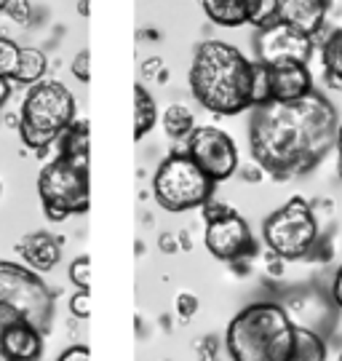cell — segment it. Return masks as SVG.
Instances as JSON below:
<instances>
[{"mask_svg": "<svg viewBox=\"0 0 342 361\" xmlns=\"http://www.w3.org/2000/svg\"><path fill=\"white\" fill-rule=\"evenodd\" d=\"M70 281L78 289H91V259L78 257L70 262Z\"/></svg>", "mask_w": 342, "mask_h": 361, "instance_id": "cell-26", "label": "cell"}, {"mask_svg": "<svg viewBox=\"0 0 342 361\" xmlns=\"http://www.w3.org/2000/svg\"><path fill=\"white\" fill-rule=\"evenodd\" d=\"M337 174L342 177V155H340V161H337Z\"/></svg>", "mask_w": 342, "mask_h": 361, "instance_id": "cell-39", "label": "cell"}, {"mask_svg": "<svg viewBox=\"0 0 342 361\" xmlns=\"http://www.w3.org/2000/svg\"><path fill=\"white\" fill-rule=\"evenodd\" d=\"M193 129H195V116L188 104L174 102L164 110V131L171 140H177V142L188 140Z\"/></svg>", "mask_w": 342, "mask_h": 361, "instance_id": "cell-21", "label": "cell"}, {"mask_svg": "<svg viewBox=\"0 0 342 361\" xmlns=\"http://www.w3.org/2000/svg\"><path fill=\"white\" fill-rule=\"evenodd\" d=\"M78 121V104L73 91L59 80H40L30 86L22 113H19V137L32 150H49L59 142L64 131Z\"/></svg>", "mask_w": 342, "mask_h": 361, "instance_id": "cell-4", "label": "cell"}, {"mask_svg": "<svg viewBox=\"0 0 342 361\" xmlns=\"http://www.w3.org/2000/svg\"><path fill=\"white\" fill-rule=\"evenodd\" d=\"M294 326L279 302H252L230 319L225 348L233 361H289Z\"/></svg>", "mask_w": 342, "mask_h": 361, "instance_id": "cell-3", "label": "cell"}, {"mask_svg": "<svg viewBox=\"0 0 342 361\" xmlns=\"http://www.w3.org/2000/svg\"><path fill=\"white\" fill-rule=\"evenodd\" d=\"M0 350L6 361H38L43 353V332H38L32 324L19 313L8 322L0 337Z\"/></svg>", "mask_w": 342, "mask_h": 361, "instance_id": "cell-12", "label": "cell"}, {"mask_svg": "<svg viewBox=\"0 0 342 361\" xmlns=\"http://www.w3.org/2000/svg\"><path fill=\"white\" fill-rule=\"evenodd\" d=\"M16 252L22 257V265H27L30 271L35 273H46L54 271L62 259V238L51 235V233H30L25 235L19 244H16Z\"/></svg>", "mask_w": 342, "mask_h": 361, "instance_id": "cell-14", "label": "cell"}, {"mask_svg": "<svg viewBox=\"0 0 342 361\" xmlns=\"http://www.w3.org/2000/svg\"><path fill=\"white\" fill-rule=\"evenodd\" d=\"M203 219H206V233L203 244L206 249L222 262H238V259L254 255V235L249 222L228 204H203Z\"/></svg>", "mask_w": 342, "mask_h": 361, "instance_id": "cell-9", "label": "cell"}, {"mask_svg": "<svg viewBox=\"0 0 342 361\" xmlns=\"http://www.w3.org/2000/svg\"><path fill=\"white\" fill-rule=\"evenodd\" d=\"M56 145H59V155H56V158H62V161H67L70 166L80 169V171H89L91 145H89V123H86V121H75V123L59 137Z\"/></svg>", "mask_w": 342, "mask_h": 361, "instance_id": "cell-16", "label": "cell"}, {"mask_svg": "<svg viewBox=\"0 0 342 361\" xmlns=\"http://www.w3.org/2000/svg\"><path fill=\"white\" fill-rule=\"evenodd\" d=\"M6 3H8V0H0V11H3V8H6Z\"/></svg>", "mask_w": 342, "mask_h": 361, "instance_id": "cell-40", "label": "cell"}, {"mask_svg": "<svg viewBox=\"0 0 342 361\" xmlns=\"http://www.w3.org/2000/svg\"><path fill=\"white\" fill-rule=\"evenodd\" d=\"M158 123V104L145 86H134V140H142Z\"/></svg>", "mask_w": 342, "mask_h": 361, "instance_id": "cell-19", "label": "cell"}, {"mask_svg": "<svg viewBox=\"0 0 342 361\" xmlns=\"http://www.w3.org/2000/svg\"><path fill=\"white\" fill-rule=\"evenodd\" d=\"M16 316H19V310L8 308V305H0V337H3V329L8 326V322H11V319H16ZM0 361H6L3 350H0Z\"/></svg>", "mask_w": 342, "mask_h": 361, "instance_id": "cell-33", "label": "cell"}, {"mask_svg": "<svg viewBox=\"0 0 342 361\" xmlns=\"http://www.w3.org/2000/svg\"><path fill=\"white\" fill-rule=\"evenodd\" d=\"M19 51H22V46H19L16 40L0 35V75L6 78V80H11L13 73H16Z\"/></svg>", "mask_w": 342, "mask_h": 361, "instance_id": "cell-25", "label": "cell"}, {"mask_svg": "<svg viewBox=\"0 0 342 361\" xmlns=\"http://www.w3.org/2000/svg\"><path fill=\"white\" fill-rule=\"evenodd\" d=\"M249 102L252 107L273 102V94H270V67L252 59V80H249Z\"/></svg>", "mask_w": 342, "mask_h": 361, "instance_id": "cell-23", "label": "cell"}, {"mask_svg": "<svg viewBox=\"0 0 342 361\" xmlns=\"http://www.w3.org/2000/svg\"><path fill=\"white\" fill-rule=\"evenodd\" d=\"M166 75H169V73H166L164 59H161V56H152V59H147V62H142V78H155V80L164 83Z\"/></svg>", "mask_w": 342, "mask_h": 361, "instance_id": "cell-30", "label": "cell"}, {"mask_svg": "<svg viewBox=\"0 0 342 361\" xmlns=\"http://www.w3.org/2000/svg\"><path fill=\"white\" fill-rule=\"evenodd\" d=\"M0 305L19 310L38 332H51L56 313V292L22 262L0 259Z\"/></svg>", "mask_w": 342, "mask_h": 361, "instance_id": "cell-6", "label": "cell"}, {"mask_svg": "<svg viewBox=\"0 0 342 361\" xmlns=\"http://www.w3.org/2000/svg\"><path fill=\"white\" fill-rule=\"evenodd\" d=\"M279 22V0H252L249 3V16L246 25H252L254 30H262Z\"/></svg>", "mask_w": 342, "mask_h": 361, "instance_id": "cell-24", "label": "cell"}, {"mask_svg": "<svg viewBox=\"0 0 342 361\" xmlns=\"http://www.w3.org/2000/svg\"><path fill=\"white\" fill-rule=\"evenodd\" d=\"M334 147H337V153L342 155V121H340V126H337V140H334Z\"/></svg>", "mask_w": 342, "mask_h": 361, "instance_id": "cell-37", "label": "cell"}, {"mask_svg": "<svg viewBox=\"0 0 342 361\" xmlns=\"http://www.w3.org/2000/svg\"><path fill=\"white\" fill-rule=\"evenodd\" d=\"M78 8H80V13L86 16V13H89V0H80V6H78Z\"/></svg>", "mask_w": 342, "mask_h": 361, "instance_id": "cell-38", "label": "cell"}, {"mask_svg": "<svg viewBox=\"0 0 342 361\" xmlns=\"http://www.w3.org/2000/svg\"><path fill=\"white\" fill-rule=\"evenodd\" d=\"M8 97H11V80H6L0 75V107L8 102Z\"/></svg>", "mask_w": 342, "mask_h": 361, "instance_id": "cell-36", "label": "cell"}, {"mask_svg": "<svg viewBox=\"0 0 342 361\" xmlns=\"http://www.w3.org/2000/svg\"><path fill=\"white\" fill-rule=\"evenodd\" d=\"M326 343L324 337L316 335L313 329L294 326V345L289 361H326Z\"/></svg>", "mask_w": 342, "mask_h": 361, "instance_id": "cell-20", "label": "cell"}, {"mask_svg": "<svg viewBox=\"0 0 342 361\" xmlns=\"http://www.w3.org/2000/svg\"><path fill=\"white\" fill-rule=\"evenodd\" d=\"M313 91V75L307 65H273L270 67V94L273 102H294Z\"/></svg>", "mask_w": 342, "mask_h": 361, "instance_id": "cell-15", "label": "cell"}, {"mask_svg": "<svg viewBox=\"0 0 342 361\" xmlns=\"http://www.w3.org/2000/svg\"><path fill=\"white\" fill-rule=\"evenodd\" d=\"M38 195L51 222H62L73 214H83L91 207L89 171H80L62 158H54L40 169Z\"/></svg>", "mask_w": 342, "mask_h": 361, "instance_id": "cell-8", "label": "cell"}, {"mask_svg": "<svg viewBox=\"0 0 342 361\" xmlns=\"http://www.w3.org/2000/svg\"><path fill=\"white\" fill-rule=\"evenodd\" d=\"M252 59L225 40H203L190 67L193 97L214 116H238L249 102Z\"/></svg>", "mask_w": 342, "mask_h": 361, "instance_id": "cell-2", "label": "cell"}, {"mask_svg": "<svg viewBox=\"0 0 342 361\" xmlns=\"http://www.w3.org/2000/svg\"><path fill=\"white\" fill-rule=\"evenodd\" d=\"M158 244H161V249L169 252V255H171V252H177V238H174V235H169V233L161 235V241H158Z\"/></svg>", "mask_w": 342, "mask_h": 361, "instance_id": "cell-35", "label": "cell"}, {"mask_svg": "<svg viewBox=\"0 0 342 361\" xmlns=\"http://www.w3.org/2000/svg\"><path fill=\"white\" fill-rule=\"evenodd\" d=\"M329 3L331 0H279V22L316 40L326 25Z\"/></svg>", "mask_w": 342, "mask_h": 361, "instance_id": "cell-13", "label": "cell"}, {"mask_svg": "<svg viewBox=\"0 0 342 361\" xmlns=\"http://www.w3.org/2000/svg\"><path fill=\"white\" fill-rule=\"evenodd\" d=\"M56 361H91V350L86 345H73L67 348Z\"/></svg>", "mask_w": 342, "mask_h": 361, "instance_id": "cell-32", "label": "cell"}, {"mask_svg": "<svg viewBox=\"0 0 342 361\" xmlns=\"http://www.w3.org/2000/svg\"><path fill=\"white\" fill-rule=\"evenodd\" d=\"M316 51V40L297 32L294 27L276 22L254 32V54L257 62L273 65H310V56Z\"/></svg>", "mask_w": 342, "mask_h": 361, "instance_id": "cell-11", "label": "cell"}, {"mask_svg": "<svg viewBox=\"0 0 342 361\" xmlns=\"http://www.w3.org/2000/svg\"><path fill=\"white\" fill-rule=\"evenodd\" d=\"M70 313L75 319H89L91 316V292L89 289H80L70 297Z\"/></svg>", "mask_w": 342, "mask_h": 361, "instance_id": "cell-28", "label": "cell"}, {"mask_svg": "<svg viewBox=\"0 0 342 361\" xmlns=\"http://www.w3.org/2000/svg\"><path fill=\"white\" fill-rule=\"evenodd\" d=\"M331 302L342 310V265L334 273V281H331Z\"/></svg>", "mask_w": 342, "mask_h": 361, "instance_id": "cell-34", "label": "cell"}, {"mask_svg": "<svg viewBox=\"0 0 342 361\" xmlns=\"http://www.w3.org/2000/svg\"><path fill=\"white\" fill-rule=\"evenodd\" d=\"M262 238L281 262L305 259L318 241V222L303 195L289 198L262 222Z\"/></svg>", "mask_w": 342, "mask_h": 361, "instance_id": "cell-7", "label": "cell"}, {"mask_svg": "<svg viewBox=\"0 0 342 361\" xmlns=\"http://www.w3.org/2000/svg\"><path fill=\"white\" fill-rule=\"evenodd\" d=\"M340 361H342V353H340Z\"/></svg>", "mask_w": 342, "mask_h": 361, "instance_id": "cell-41", "label": "cell"}, {"mask_svg": "<svg viewBox=\"0 0 342 361\" xmlns=\"http://www.w3.org/2000/svg\"><path fill=\"white\" fill-rule=\"evenodd\" d=\"M340 116L329 97L310 91L294 102L252 107L249 150L254 164L273 180L303 177L326 158L337 140Z\"/></svg>", "mask_w": 342, "mask_h": 361, "instance_id": "cell-1", "label": "cell"}, {"mask_svg": "<svg viewBox=\"0 0 342 361\" xmlns=\"http://www.w3.org/2000/svg\"><path fill=\"white\" fill-rule=\"evenodd\" d=\"M252 0H201L203 13L219 27H241L249 16Z\"/></svg>", "mask_w": 342, "mask_h": 361, "instance_id": "cell-17", "label": "cell"}, {"mask_svg": "<svg viewBox=\"0 0 342 361\" xmlns=\"http://www.w3.org/2000/svg\"><path fill=\"white\" fill-rule=\"evenodd\" d=\"M177 150L188 155L214 185L230 180L238 171V147L228 131L216 126H195Z\"/></svg>", "mask_w": 342, "mask_h": 361, "instance_id": "cell-10", "label": "cell"}, {"mask_svg": "<svg viewBox=\"0 0 342 361\" xmlns=\"http://www.w3.org/2000/svg\"><path fill=\"white\" fill-rule=\"evenodd\" d=\"M73 75L80 80V83H89L91 78V54L89 51H80L73 59Z\"/></svg>", "mask_w": 342, "mask_h": 361, "instance_id": "cell-29", "label": "cell"}, {"mask_svg": "<svg viewBox=\"0 0 342 361\" xmlns=\"http://www.w3.org/2000/svg\"><path fill=\"white\" fill-rule=\"evenodd\" d=\"M152 195L161 209L179 214L209 204L214 195V182L182 150H174L171 155H166L152 174Z\"/></svg>", "mask_w": 342, "mask_h": 361, "instance_id": "cell-5", "label": "cell"}, {"mask_svg": "<svg viewBox=\"0 0 342 361\" xmlns=\"http://www.w3.org/2000/svg\"><path fill=\"white\" fill-rule=\"evenodd\" d=\"M321 56H324V67H326L331 80L342 83V27L324 38V43H321Z\"/></svg>", "mask_w": 342, "mask_h": 361, "instance_id": "cell-22", "label": "cell"}, {"mask_svg": "<svg viewBox=\"0 0 342 361\" xmlns=\"http://www.w3.org/2000/svg\"><path fill=\"white\" fill-rule=\"evenodd\" d=\"M46 67H49V59L46 54L35 49V46H22L19 51V65H16V73H13L11 83H19V86H35L43 80L46 75Z\"/></svg>", "mask_w": 342, "mask_h": 361, "instance_id": "cell-18", "label": "cell"}, {"mask_svg": "<svg viewBox=\"0 0 342 361\" xmlns=\"http://www.w3.org/2000/svg\"><path fill=\"white\" fill-rule=\"evenodd\" d=\"M195 310H198V300L193 295H188V292H182V295L177 297V316L182 322H188V319L195 316Z\"/></svg>", "mask_w": 342, "mask_h": 361, "instance_id": "cell-31", "label": "cell"}, {"mask_svg": "<svg viewBox=\"0 0 342 361\" xmlns=\"http://www.w3.org/2000/svg\"><path fill=\"white\" fill-rule=\"evenodd\" d=\"M3 13L8 19H13V22H19V25H30V19H32V3L30 0H8Z\"/></svg>", "mask_w": 342, "mask_h": 361, "instance_id": "cell-27", "label": "cell"}]
</instances>
